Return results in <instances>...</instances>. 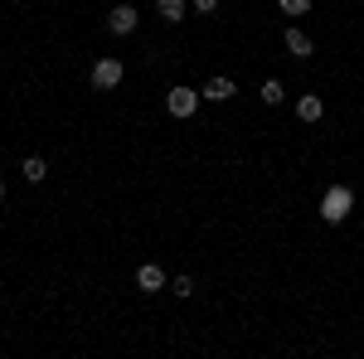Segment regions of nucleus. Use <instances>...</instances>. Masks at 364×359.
Here are the masks:
<instances>
[{
	"instance_id": "obj_1",
	"label": "nucleus",
	"mask_w": 364,
	"mask_h": 359,
	"mask_svg": "<svg viewBox=\"0 0 364 359\" xmlns=\"http://www.w3.org/2000/svg\"><path fill=\"white\" fill-rule=\"evenodd\" d=\"M350 209H355V190H350V185H331L326 199H321V219L326 223H345Z\"/></svg>"
},
{
	"instance_id": "obj_10",
	"label": "nucleus",
	"mask_w": 364,
	"mask_h": 359,
	"mask_svg": "<svg viewBox=\"0 0 364 359\" xmlns=\"http://www.w3.org/2000/svg\"><path fill=\"white\" fill-rule=\"evenodd\" d=\"M156 10L166 15V25H180V20H185V10H190V0H156Z\"/></svg>"
},
{
	"instance_id": "obj_6",
	"label": "nucleus",
	"mask_w": 364,
	"mask_h": 359,
	"mask_svg": "<svg viewBox=\"0 0 364 359\" xmlns=\"http://www.w3.org/2000/svg\"><path fill=\"white\" fill-rule=\"evenodd\" d=\"M282 39H287V54H291V58H311V34H306V29L287 25V34H282Z\"/></svg>"
},
{
	"instance_id": "obj_13",
	"label": "nucleus",
	"mask_w": 364,
	"mask_h": 359,
	"mask_svg": "<svg viewBox=\"0 0 364 359\" xmlns=\"http://www.w3.org/2000/svg\"><path fill=\"white\" fill-rule=\"evenodd\" d=\"M282 5V15H306L311 10V0H277Z\"/></svg>"
},
{
	"instance_id": "obj_2",
	"label": "nucleus",
	"mask_w": 364,
	"mask_h": 359,
	"mask_svg": "<svg viewBox=\"0 0 364 359\" xmlns=\"http://www.w3.org/2000/svg\"><path fill=\"white\" fill-rule=\"evenodd\" d=\"M199 102H204V97H199L195 87H170V92H166V112H170V117H180V122H190V117L199 112Z\"/></svg>"
},
{
	"instance_id": "obj_7",
	"label": "nucleus",
	"mask_w": 364,
	"mask_h": 359,
	"mask_svg": "<svg viewBox=\"0 0 364 359\" xmlns=\"http://www.w3.org/2000/svg\"><path fill=\"white\" fill-rule=\"evenodd\" d=\"M233 92H238V87H233V78H209V83L199 87V97H204V102H228Z\"/></svg>"
},
{
	"instance_id": "obj_11",
	"label": "nucleus",
	"mask_w": 364,
	"mask_h": 359,
	"mask_svg": "<svg viewBox=\"0 0 364 359\" xmlns=\"http://www.w3.org/2000/svg\"><path fill=\"white\" fill-rule=\"evenodd\" d=\"M257 97H262V102H267V107H282V102H287V87H282L277 78H267V83H262V92H257Z\"/></svg>"
},
{
	"instance_id": "obj_15",
	"label": "nucleus",
	"mask_w": 364,
	"mask_h": 359,
	"mask_svg": "<svg viewBox=\"0 0 364 359\" xmlns=\"http://www.w3.org/2000/svg\"><path fill=\"white\" fill-rule=\"evenodd\" d=\"M0 199H5V185H0Z\"/></svg>"
},
{
	"instance_id": "obj_12",
	"label": "nucleus",
	"mask_w": 364,
	"mask_h": 359,
	"mask_svg": "<svg viewBox=\"0 0 364 359\" xmlns=\"http://www.w3.org/2000/svg\"><path fill=\"white\" fill-rule=\"evenodd\" d=\"M170 291L175 296H195V277H170Z\"/></svg>"
},
{
	"instance_id": "obj_4",
	"label": "nucleus",
	"mask_w": 364,
	"mask_h": 359,
	"mask_svg": "<svg viewBox=\"0 0 364 359\" xmlns=\"http://www.w3.org/2000/svg\"><path fill=\"white\" fill-rule=\"evenodd\" d=\"M136 25H141L136 5H112V10H107V29H112L117 39H127V34H136Z\"/></svg>"
},
{
	"instance_id": "obj_8",
	"label": "nucleus",
	"mask_w": 364,
	"mask_h": 359,
	"mask_svg": "<svg viewBox=\"0 0 364 359\" xmlns=\"http://www.w3.org/2000/svg\"><path fill=\"white\" fill-rule=\"evenodd\" d=\"M296 117H301V122H321V117H326V97H321V92H306V97L296 102Z\"/></svg>"
},
{
	"instance_id": "obj_3",
	"label": "nucleus",
	"mask_w": 364,
	"mask_h": 359,
	"mask_svg": "<svg viewBox=\"0 0 364 359\" xmlns=\"http://www.w3.org/2000/svg\"><path fill=\"white\" fill-rule=\"evenodd\" d=\"M127 78V68H122V58H97L92 63V87H102V92H112L117 83Z\"/></svg>"
},
{
	"instance_id": "obj_5",
	"label": "nucleus",
	"mask_w": 364,
	"mask_h": 359,
	"mask_svg": "<svg viewBox=\"0 0 364 359\" xmlns=\"http://www.w3.org/2000/svg\"><path fill=\"white\" fill-rule=\"evenodd\" d=\"M136 286L146 291V296H151V291H166V286H170L166 267H161V262H141V267H136Z\"/></svg>"
},
{
	"instance_id": "obj_9",
	"label": "nucleus",
	"mask_w": 364,
	"mask_h": 359,
	"mask_svg": "<svg viewBox=\"0 0 364 359\" xmlns=\"http://www.w3.org/2000/svg\"><path fill=\"white\" fill-rule=\"evenodd\" d=\"M20 175H25L29 185H39V180L49 175V161H44V156H25V166H20Z\"/></svg>"
},
{
	"instance_id": "obj_14",
	"label": "nucleus",
	"mask_w": 364,
	"mask_h": 359,
	"mask_svg": "<svg viewBox=\"0 0 364 359\" xmlns=\"http://www.w3.org/2000/svg\"><path fill=\"white\" fill-rule=\"evenodd\" d=\"M190 5H195L199 15H214V10H219V0H190Z\"/></svg>"
}]
</instances>
